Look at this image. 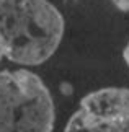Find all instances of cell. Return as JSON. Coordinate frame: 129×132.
<instances>
[{
	"instance_id": "1",
	"label": "cell",
	"mask_w": 129,
	"mask_h": 132,
	"mask_svg": "<svg viewBox=\"0 0 129 132\" xmlns=\"http://www.w3.org/2000/svg\"><path fill=\"white\" fill-rule=\"evenodd\" d=\"M64 31L62 13L49 0H0V49L10 62L44 64L60 46Z\"/></svg>"
},
{
	"instance_id": "2",
	"label": "cell",
	"mask_w": 129,
	"mask_h": 132,
	"mask_svg": "<svg viewBox=\"0 0 129 132\" xmlns=\"http://www.w3.org/2000/svg\"><path fill=\"white\" fill-rule=\"evenodd\" d=\"M56 106L49 88L28 69L0 72V132H52Z\"/></svg>"
},
{
	"instance_id": "3",
	"label": "cell",
	"mask_w": 129,
	"mask_h": 132,
	"mask_svg": "<svg viewBox=\"0 0 129 132\" xmlns=\"http://www.w3.org/2000/svg\"><path fill=\"white\" fill-rule=\"evenodd\" d=\"M64 132H129V88L106 87L85 95Z\"/></svg>"
},
{
	"instance_id": "4",
	"label": "cell",
	"mask_w": 129,
	"mask_h": 132,
	"mask_svg": "<svg viewBox=\"0 0 129 132\" xmlns=\"http://www.w3.org/2000/svg\"><path fill=\"white\" fill-rule=\"evenodd\" d=\"M113 5H115L116 10H119L123 13H127L129 12V0H111Z\"/></svg>"
},
{
	"instance_id": "5",
	"label": "cell",
	"mask_w": 129,
	"mask_h": 132,
	"mask_svg": "<svg viewBox=\"0 0 129 132\" xmlns=\"http://www.w3.org/2000/svg\"><path fill=\"white\" fill-rule=\"evenodd\" d=\"M123 57H124V62L129 69V39H127V44L124 46V51H123Z\"/></svg>"
},
{
	"instance_id": "6",
	"label": "cell",
	"mask_w": 129,
	"mask_h": 132,
	"mask_svg": "<svg viewBox=\"0 0 129 132\" xmlns=\"http://www.w3.org/2000/svg\"><path fill=\"white\" fill-rule=\"evenodd\" d=\"M3 59V54H2V49H0V60Z\"/></svg>"
}]
</instances>
